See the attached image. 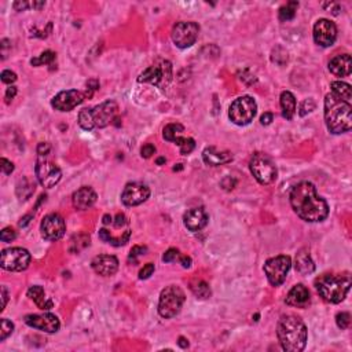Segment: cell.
<instances>
[{"instance_id":"cell-20","label":"cell","mask_w":352,"mask_h":352,"mask_svg":"<svg viewBox=\"0 0 352 352\" xmlns=\"http://www.w3.org/2000/svg\"><path fill=\"white\" fill-rule=\"evenodd\" d=\"M208 213L202 208H193L189 209L183 216V223L190 231H200L208 224Z\"/></svg>"},{"instance_id":"cell-42","label":"cell","mask_w":352,"mask_h":352,"mask_svg":"<svg viewBox=\"0 0 352 352\" xmlns=\"http://www.w3.org/2000/svg\"><path fill=\"white\" fill-rule=\"evenodd\" d=\"M153 273H154V264L147 263L145 267L140 270L139 278L140 280H147V278H150V275H153Z\"/></svg>"},{"instance_id":"cell-25","label":"cell","mask_w":352,"mask_h":352,"mask_svg":"<svg viewBox=\"0 0 352 352\" xmlns=\"http://www.w3.org/2000/svg\"><path fill=\"white\" fill-rule=\"evenodd\" d=\"M296 270L302 275H310L314 273L315 264L307 248H303L296 253Z\"/></svg>"},{"instance_id":"cell-39","label":"cell","mask_w":352,"mask_h":352,"mask_svg":"<svg viewBox=\"0 0 352 352\" xmlns=\"http://www.w3.org/2000/svg\"><path fill=\"white\" fill-rule=\"evenodd\" d=\"M146 252H147V248H146V246H134V248L131 249V252H129V262L136 263V257L143 256V255H146Z\"/></svg>"},{"instance_id":"cell-36","label":"cell","mask_w":352,"mask_h":352,"mask_svg":"<svg viewBox=\"0 0 352 352\" xmlns=\"http://www.w3.org/2000/svg\"><path fill=\"white\" fill-rule=\"evenodd\" d=\"M25 190H28V191H30V193H33L34 191V186L29 182V179H26V178H23L22 180H19V183H18V186H17V196L19 197V200L22 201L23 200V191Z\"/></svg>"},{"instance_id":"cell-30","label":"cell","mask_w":352,"mask_h":352,"mask_svg":"<svg viewBox=\"0 0 352 352\" xmlns=\"http://www.w3.org/2000/svg\"><path fill=\"white\" fill-rule=\"evenodd\" d=\"M190 289L194 293V296H197L198 299H208L211 296V288L205 281L197 280L194 282H191Z\"/></svg>"},{"instance_id":"cell-8","label":"cell","mask_w":352,"mask_h":352,"mask_svg":"<svg viewBox=\"0 0 352 352\" xmlns=\"http://www.w3.org/2000/svg\"><path fill=\"white\" fill-rule=\"evenodd\" d=\"M171 80H172V65L165 59H160L157 63L149 66L138 77L139 83H150L160 87L161 90H165Z\"/></svg>"},{"instance_id":"cell-35","label":"cell","mask_w":352,"mask_h":352,"mask_svg":"<svg viewBox=\"0 0 352 352\" xmlns=\"http://www.w3.org/2000/svg\"><path fill=\"white\" fill-rule=\"evenodd\" d=\"M12 330H14V325L12 322H10L8 319L3 318L1 319V326H0V341H4L11 335Z\"/></svg>"},{"instance_id":"cell-21","label":"cell","mask_w":352,"mask_h":352,"mask_svg":"<svg viewBox=\"0 0 352 352\" xmlns=\"http://www.w3.org/2000/svg\"><path fill=\"white\" fill-rule=\"evenodd\" d=\"M96 198L98 197H96L95 191L88 186H84V187L73 193V207L78 209V211H85V209H88L95 204Z\"/></svg>"},{"instance_id":"cell-52","label":"cell","mask_w":352,"mask_h":352,"mask_svg":"<svg viewBox=\"0 0 352 352\" xmlns=\"http://www.w3.org/2000/svg\"><path fill=\"white\" fill-rule=\"evenodd\" d=\"M179 260H180V264L185 267V269H189L191 266V259L189 256H179Z\"/></svg>"},{"instance_id":"cell-37","label":"cell","mask_w":352,"mask_h":352,"mask_svg":"<svg viewBox=\"0 0 352 352\" xmlns=\"http://www.w3.org/2000/svg\"><path fill=\"white\" fill-rule=\"evenodd\" d=\"M315 107H317V105H315L314 99H311V98L304 99V101L300 103V107H299V114H300V116H306V114H308V113H311L313 110H315Z\"/></svg>"},{"instance_id":"cell-7","label":"cell","mask_w":352,"mask_h":352,"mask_svg":"<svg viewBox=\"0 0 352 352\" xmlns=\"http://www.w3.org/2000/svg\"><path fill=\"white\" fill-rule=\"evenodd\" d=\"M249 169L252 175L255 176V179L260 185H271L277 179V167L274 161L264 153H256L249 161Z\"/></svg>"},{"instance_id":"cell-34","label":"cell","mask_w":352,"mask_h":352,"mask_svg":"<svg viewBox=\"0 0 352 352\" xmlns=\"http://www.w3.org/2000/svg\"><path fill=\"white\" fill-rule=\"evenodd\" d=\"M55 52L54 51H50L47 50L44 51L43 54L40 56H37V58H33L32 61H30V63L33 65V66H40V65H50V63H52V61L55 59Z\"/></svg>"},{"instance_id":"cell-57","label":"cell","mask_w":352,"mask_h":352,"mask_svg":"<svg viewBox=\"0 0 352 352\" xmlns=\"http://www.w3.org/2000/svg\"><path fill=\"white\" fill-rule=\"evenodd\" d=\"M165 161H167V160H165L164 157H161V158H158V160H157V164H158V165H161V164H164Z\"/></svg>"},{"instance_id":"cell-13","label":"cell","mask_w":352,"mask_h":352,"mask_svg":"<svg viewBox=\"0 0 352 352\" xmlns=\"http://www.w3.org/2000/svg\"><path fill=\"white\" fill-rule=\"evenodd\" d=\"M200 26L196 22H178L172 29V41L179 48H189L196 43Z\"/></svg>"},{"instance_id":"cell-49","label":"cell","mask_w":352,"mask_h":352,"mask_svg":"<svg viewBox=\"0 0 352 352\" xmlns=\"http://www.w3.org/2000/svg\"><path fill=\"white\" fill-rule=\"evenodd\" d=\"M12 6H14V8H15L17 11H23V10H26L28 7H32V3H28V1H15Z\"/></svg>"},{"instance_id":"cell-23","label":"cell","mask_w":352,"mask_h":352,"mask_svg":"<svg viewBox=\"0 0 352 352\" xmlns=\"http://www.w3.org/2000/svg\"><path fill=\"white\" fill-rule=\"evenodd\" d=\"M202 160L209 167H220L233 161V154L230 151H220L213 146H209L202 151Z\"/></svg>"},{"instance_id":"cell-6","label":"cell","mask_w":352,"mask_h":352,"mask_svg":"<svg viewBox=\"0 0 352 352\" xmlns=\"http://www.w3.org/2000/svg\"><path fill=\"white\" fill-rule=\"evenodd\" d=\"M186 296L185 292L179 286L169 285L167 286L160 295L158 300V314L162 318L169 319L176 317L185 304Z\"/></svg>"},{"instance_id":"cell-32","label":"cell","mask_w":352,"mask_h":352,"mask_svg":"<svg viewBox=\"0 0 352 352\" xmlns=\"http://www.w3.org/2000/svg\"><path fill=\"white\" fill-rule=\"evenodd\" d=\"M299 3L297 1H289L286 3L285 6H282L280 8V19L281 21H291L295 18L297 11Z\"/></svg>"},{"instance_id":"cell-47","label":"cell","mask_w":352,"mask_h":352,"mask_svg":"<svg viewBox=\"0 0 352 352\" xmlns=\"http://www.w3.org/2000/svg\"><path fill=\"white\" fill-rule=\"evenodd\" d=\"M325 8H332V14H335V15H337V14H340L341 11V6L339 4V3H325L324 4Z\"/></svg>"},{"instance_id":"cell-9","label":"cell","mask_w":352,"mask_h":352,"mask_svg":"<svg viewBox=\"0 0 352 352\" xmlns=\"http://www.w3.org/2000/svg\"><path fill=\"white\" fill-rule=\"evenodd\" d=\"M257 113L256 101L252 96H240L237 98L229 110V117L237 125H248L255 118Z\"/></svg>"},{"instance_id":"cell-1","label":"cell","mask_w":352,"mask_h":352,"mask_svg":"<svg viewBox=\"0 0 352 352\" xmlns=\"http://www.w3.org/2000/svg\"><path fill=\"white\" fill-rule=\"evenodd\" d=\"M291 205L297 216L310 223H318L328 218L329 205L318 196L317 189L310 182H302L291 191Z\"/></svg>"},{"instance_id":"cell-56","label":"cell","mask_w":352,"mask_h":352,"mask_svg":"<svg viewBox=\"0 0 352 352\" xmlns=\"http://www.w3.org/2000/svg\"><path fill=\"white\" fill-rule=\"evenodd\" d=\"M102 222H103V224L113 223L112 216H110V215H105V216H103V220H102Z\"/></svg>"},{"instance_id":"cell-5","label":"cell","mask_w":352,"mask_h":352,"mask_svg":"<svg viewBox=\"0 0 352 352\" xmlns=\"http://www.w3.org/2000/svg\"><path fill=\"white\" fill-rule=\"evenodd\" d=\"M315 288L324 300L337 304L343 302L350 292L351 277L350 274L324 275L315 281Z\"/></svg>"},{"instance_id":"cell-10","label":"cell","mask_w":352,"mask_h":352,"mask_svg":"<svg viewBox=\"0 0 352 352\" xmlns=\"http://www.w3.org/2000/svg\"><path fill=\"white\" fill-rule=\"evenodd\" d=\"M292 267V260L289 256H277L269 259L264 264V273L267 280L273 286H280L285 282L288 273Z\"/></svg>"},{"instance_id":"cell-18","label":"cell","mask_w":352,"mask_h":352,"mask_svg":"<svg viewBox=\"0 0 352 352\" xmlns=\"http://www.w3.org/2000/svg\"><path fill=\"white\" fill-rule=\"evenodd\" d=\"M23 321L30 328L41 330L45 333H55L61 328L59 319L52 314H30V315H26Z\"/></svg>"},{"instance_id":"cell-43","label":"cell","mask_w":352,"mask_h":352,"mask_svg":"<svg viewBox=\"0 0 352 352\" xmlns=\"http://www.w3.org/2000/svg\"><path fill=\"white\" fill-rule=\"evenodd\" d=\"M1 81L4 84H12L17 81V74L11 70H4L1 72Z\"/></svg>"},{"instance_id":"cell-29","label":"cell","mask_w":352,"mask_h":352,"mask_svg":"<svg viewBox=\"0 0 352 352\" xmlns=\"http://www.w3.org/2000/svg\"><path fill=\"white\" fill-rule=\"evenodd\" d=\"M129 235H131V231H129V230H127V231H125V233H124V234L121 235L120 238H114V237L110 234V231H107L106 229L99 230V238H101L103 242H107V244H110V245H113V246L125 245V244L128 242Z\"/></svg>"},{"instance_id":"cell-26","label":"cell","mask_w":352,"mask_h":352,"mask_svg":"<svg viewBox=\"0 0 352 352\" xmlns=\"http://www.w3.org/2000/svg\"><path fill=\"white\" fill-rule=\"evenodd\" d=\"M28 297L30 300H33L34 304L40 310H43V311H48L54 306L52 300H50L48 297H45V292L41 286H32L28 291Z\"/></svg>"},{"instance_id":"cell-53","label":"cell","mask_w":352,"mask_h":352,"mask_svg":"<svg viewBox=\"0 0 352 352\" xmlns=\"http://www.w3.org/2000/svg\"><path fill=\"white\" fill-rule=\"evenodd\" d=\"M1 297H3V304H1V310L6 308L7 304V299H8V293H7L6 286H1Z\"/></svg>"},{"instance_id":"cell-45","label":"cell","mask_w":352,"mask_h":352,"mask_svg":"<svg viewBox=\"0 0 352 352\" xmlns=\"http://www.w3.org/2000/svg\"><path fill=\"white\" fill-rule=\"evenodd\" d=\"M12 171H14V164L3 157V158H1V172L4 173V175H10Z\"/></svg>"},{"instance_id":"cell-55","label":"cell","mask_w":352,"mask_h":352,"mask_svg":"<svg viewBox=\"0 0 352 352\" xmlns=\"http://www.w3.org/2000/svg\"><path fill=\"white\" fill-rule=\"evenodd\" d=\"M178 344H179V347H182V348H187V347H189V341L186 340L185 337H180Z\"/></svg>"},{"instance_id":"cell-38","label":"cell","mask_w":352,"mask_h":352,"mask_svg":"<svg viewBox=\"0 0 352 352\" xmlns=\"http://www.w3.org/2000/svg\"><path fill=\"white\" fill-rule=\"evenodd\" d=\"M351 322V315L348 313H339L336 317V324L340 329H347Z\"/></svg>"},{"instance_id":"cell-3","label":"cell","mask_w":352,"mask_h":352,"mask_svg":"<svg viewBox=\"0 0 352 352\" xmlns=\"http://www.w3.org/2000/svg\"><path fill=\"white\" fill-rule=\"evenodd\" d=\"M325 121L332 134L348 132L352 127L351 105L329 92L325 96Z\"/></svg>"},{"instance_id":"cell-2","label":"cell","mask_w":352,"mask_h":352,"mask_svg":"<svg viewBox=\"0 0 352 352\" xmlns=\"http://www.w3.org/2000/svg\"><path fill=\"white\" fill-rule=\"evenodd\" d=\"M277 335L282 350L300 352L307 344V328L302 319L295 315H284L277 325Z\"/></svg>"},{"instance_id":"cell-22","label":"cell","mask_w":352,"mask_h":352,"mask_svg":"<svg viewBox=\"0 0 352 352\" xmlns=\"http://www.w3.org/2000/svg\"><path fill=\"white\" fill-rule=\"evenodd\" d=\"M285 302L288 306H292V307L306 308L311 302V295L306 286L299 284V285L292 288L291 292L286 296Z\"/></svg>"},{"instance_id":"cell-54","label":"cell","mask_w":352,"mask_h":352,"mask_svg":"<svg viewBox=\"0 0 352 352\" xmlns=\"http://www.w3.org/2000/svg\"><path fill=\"white\" fill-rule=\"evenodd\" d=\"M30 218H32V215H26V216H23V218L21 219V222H19V226H21V227H25V226L30 222V220H29Z\"/></svg>"},{"instance_id":"cell-15","label":"cell","mask_w":352,"mask_h":352,"mask_svg":"<svg viewBox=\"0 0 352 352\" xmlns=\"http://www.w3.org/2000/svg\"><path fill=\"white\" fill-rule=\"evenodd\" d=\"M337 39V28L335 22L326 18L318 19L314 25V40L321 47H330Z\"/></svg>"},{"instance_id":"cell-58","label":"cell","mask_w":352,"mask_h":352,"mask_svg":"<svg viewBox=\"0 0 352 352\" xmlns=\"http://www.w3.org/2000/svg\"><path fill=\"white\" fill-rule=\"evenodd\" d=\"M179 167H173V171H180L182 169V164H178Z\"/></svg>"},{"instance_id":"cell-19","label":"cell","mask_w":352,"mask_h":352,"mask_svg":"<svg viewBox=\"0 0 352 352\" xmlns=\"http://www.w3.org/2000/svg\"><path fill=\"white\" fill-rule=\"evenodd\" d=\"M91 267L96 274L102 277H112L117 273L118 260L117 257L112 255H99L92 259Z\"/></svg>"},{"instance_id":"cell-51","label":"cell","mask_w":352,"mask_h":352,"mask_svg":"<svg viewBox=\"0 0 352 352\" xmlns=\"http://www.w3.org/2000/svg\"><path fill=\"white\" fill-rule=\"evenodd\" d=\"M273 120H274V114L273 113H264L262 117H260V123L263 125H269V124H271Z\"/></svg>"},{"instance_id":"cell-40","label":"cell","mask_w":352,"mask_h":352,"mask_svg":"<svg viewBox=\"0 0 352 352\" xmlns=\"http://www.w3.org/2000/svg\"><path fill=\"white\" fill-rule=\"evenodd\" d=\"M15 237H17V233L12 229H10V227L1 230V233H0V240L3 241V242H11V241L15 240Z\"/></svg>"},{"instance_id":"cell-4","label":"cell","mask_w":352,"mask_h":352,"mask_svg":"<svg viewBox=\"0 0 352 352\" xmlns=\"http://www.w3.org/2000/svg\"><path fill=\"white\" fill-rule=\"evenodd\" d=\"M118 113V105L114 101L103 102L92 109H83L78 113V125L85 131L105 128L114 121Z\"/></svg>"},{"instance_id":"cell-48","label":"cell","mask_w":352,"mask_h":352,"mask_svg":"<svg viewBox=\"0 0 352 352\" xmlns=\"http://www.w3.org/2000/svg\"><path fill=\"white\" fill-rule=\"evenodd\" d=\"M15 95H17V88L15 87H10V88H7L6 91V103H10V102L15 98Z\"/></svg>"},{"instance_id":"cell-46","label":"cell","mask_w":352,"mask_h":352,"mask_svg":"<svg viewBox=\"0 0 352 352\" xmlns=\"http://www.w3.org/2000/svg\"><path fill=\"white\" fill-rule=\"evenodd\" d=\"M51 151V146L50 143H45V142H41L37 146V154L39 156H48Z\"/></svg>"},{"instance_id":"cell-44","label":"cell","mask_w":352,"mask_h":352,"mask_svg":"<svg viewBox=\"0 0 352 352\" xmlns=\"http://www.w3.org/2000/svg\"><path fill=\"white\" fill-rule=\"evenodd\" d=\"M154 153H156V147H154V145H151V143L143 145L142 149H140V154H142V157H145V158H150Z\"/></svg>"},{"instance_id":"cell-33","label":"cell","mask_w":352,"mask_h":352,"mask_svg":"<svg viewBox=\"0 0 352 352\" xmlns=\"http://www.w3.org/2000/svg\"><path fill=\"white\" fill-rule=\"evenodd\" d=\"M175 143L180 147V154L182 156L190 154L191 151L194 150V147H196V142H194V139H191V138H182L180 136V138L175 140Z\"/></svg>"},{"instance_id":"cell-41","label":"cell","mask_w":352,"mask_h":352,"mask_svg":"<svg viewBox=\"0 0 352 352\" xmlns=\"http://www.w3.org/2000/svg\"><path fill=\"white\" fill-rule=\"evenodd\" d=\"M179 251L178 249H175V248H171V249H168L165 253H164V256H162V260L165 263H171V262H175L178 257H179Z\"/></svg>"},{"instance_id":"cell-31","label":"cell","mask_w":352,"mask_h":352,"mask_svg":"<svg viewBox=\"0 0 352 352\" xmlns=\"http://www.w3.org/2000/svg\"><path fill=\"white\" fill-rule=\"evenodd\" d=\"M183 131H185V127L182 124H168L164 128V139L168 142H175L178 138H180Z\"/></svg>"},{"instance_id":"cell-16","label":"cell","mask_w":352,"mask_h":352,"mask_svg":"<svg viewBox=\"0 0 352 352\" xmlns=\"http://www.w3.org/2000/svg\"><path fill=\"white\" fill-rule=\"evenodd\" d=\"M84 99H85V94H83L81 91H62V92L56 94L52 98L51 106L54 107L55 110H59V112H70L74 107L78 106L80 103H83Z\"/></svg>"},{"instance_id":"cell-27","label":"cell","mask_w":352,"mask_h":352,"mask_svg":"<svg viewBox=\"0 0 352 352\" xmlns=\"http://www.w3.org/2000/svg\"><path fill=\"white\" fill-rule=\"evenodd\" d=\"M281 109L282 116L286 120H292L296 113V98L289 91H284L281 94Z\"/></svg>"},{"instance_id":"cell-11","label":"cell","mask_w":352,"mask_h":352,"mask_svg":"<svg viewBox=\"0 0 352 352\" xmlns=\"http://www.w3.org/2000/svg\"><path fill=\"white\" fill-rule=\"evenodd\" d=\"M34 172H36V178L39 180V183L43 187H54V186L61 180L62 172L58 165H55L54 162H51L47 156H39L37 161H36V167H34Z\"/></svg>"},{"instance_id":"cell-17","label":"cell","mask_w":352,"mask_h":352,"mask_svg":"<svg viewBox=\"0 0 352 352\" xmlns=\"http://www.w3.org/2000/svg\"><path fill=\"white\" fill-rule=\"evenodd\" d=\"M150 197V189L143 183H128L124 187L121 193V201L127 207H136L140 205Z\"/></svg>"},{"instance_id":"cell-14","label":"cell","mask_w":352,"mask_h":352,"mask_svg":"<svg viewBox=\"0 0 352 352\" xmlns=\"http://www.w3.org/2000/svg\"><path fill=\"white\" fill-rule=\"evenodd\" d=\"M41 237L47 241H58L61 240L66 231V224L61 215L58 213H50L43 219L40 224Z\"/></svg>"},{"instance_id":"cell-12","label":"cell","mask_w":352,"mask_h":352,"mask_svg":"<svg viewBox=\"0 0 352 352\" xmlns=\"http://www.w3.org/2000/svg\"><path fill=\"white\" fill-rule=\"evenodd\" d=\"M30 253L22 248H8L1 252L0 266L7 271H23L29 267Z\"/></svg>"},{"instance_id":"cell-28","label":"cell","mask_w":352,"mask_h":352,"mask_svg":"<svg viewBox=\"0 0 352 352\" xmlns=\"http://www.w3.org/2000/svg\"><path fill=\"white\" fill-rule=\"evenodd\" d=\"M332 94H335V95L339 96L340 99L350 103L352 99L351 85L344 83V81H333V83H332Z\"/></svg>"},{"instance_id":"cell-24","label":"cell","mask_w":352,"mask_h":352,"mask_svg":"<svg viewBox=\"0 0 352 352\" xmlns=\"http://www.w3.org/2000/svg\"><path fill=\"white\" fill-rule=\"evenodd\" d=\"M329 70L337 77H347L351 74L352 59L350 54H341L336 55L329 62Z\"/></svg>"},{"instance_id":"cell-50","label":"cell","mask_w":352,"mask_h":352,"mask_svg":"<svg viewBox=\"0 0 352 352\" xmlns=\"http://www.w3.org/2000/svg\"><path fill=\"white\" fill-rule=\"evenodd\" d=\"M128 223V220H127V218L124 216L123 213H118L117 216H116V222H114V227H121V226H125V224Z\"/></svg>"}]
</instances>
